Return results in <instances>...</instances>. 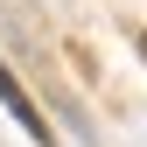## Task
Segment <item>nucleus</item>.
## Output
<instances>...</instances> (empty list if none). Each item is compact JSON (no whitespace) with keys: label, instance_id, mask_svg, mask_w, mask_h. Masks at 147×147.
I'll return each mask as SVG.
<instances>
[{"label":"nucleus","instance_id":"f257e3e1","mask_svg":"<svg viewBox=\"0 0 147 147\" xmlns=\"http://www.w3.org/2000/svg\"><path fill=\"white\" fill-rule=\"evenodd\" d=\"M0 105H7V112H14V119H21V126H28V133H35V140H42V147H49V126H42V112H35V105H28V91H21V84H14V77H7V70H0Z\"/></svg>","mask_w":147,"mask_h":147},{"label":"nucleus","instance_id":"f03ea898","mask_svg":"<svg viewBox=\"0 0 147 147\" xmlns=\"http://www.w3.org/2000/svg\"><path fill=\"white\" fill-rule=\"evenodd\" d=\"M140 56H147V35H140Z\"/></svg>","mask_w":147,"mask_h":147}]
</instances>
